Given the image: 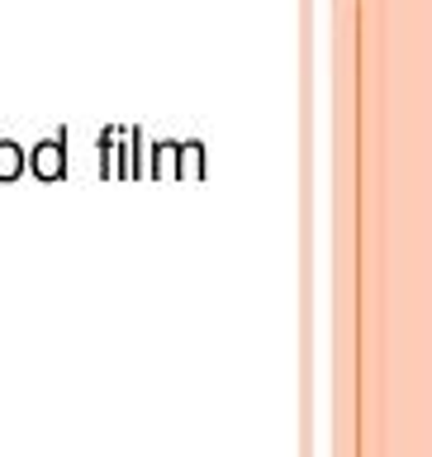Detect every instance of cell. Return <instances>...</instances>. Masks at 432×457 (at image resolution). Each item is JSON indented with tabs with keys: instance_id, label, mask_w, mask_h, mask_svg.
Segmentation results:
<instances>
[{
	"instance_id": "1",
	"label": "cell",
	"mask_w": 432,
	"mask_h": 457,
	"mask_svg": "<svg viewBox=\"0 0 432 457\" xmlns=\"http://www.w3.org/2000/svg\"><path fill=\"white\" fill-rule=\"evenodd\" d=\"M24 171H34L38 181H62L67 177V129H57L53 138H38L34 148H24Z\"/></svg>"
},
{
	"instance_id": "4",
	"label": "cell",
	"mask_w": 432,
	"mask_h": 457,
	"mask_svg": "<svg viewBox=\"0 0 432 457\" xmlns=\"http://www.w3.org/2000/svg\"><path fill=\"white\" fill-rule=\"evenodd\" d=\"M119 138H124V129H119V124L100 129L95 157H100V177H105V181H114V153H119Z\"/></svg>"
},
{
	"instance_id": "6",
	"label": "cell",
	"mask_w": 432,
	"mask_h": 457,
	"mask_svg": "<svg viewBox=\"0 0 432 457\" xmlns=\"http://www.w3.org/2000/svg\"><path fill=\"white\" fill-rule=\"evenodd\" d=\"M167 162H176V143H152V162L148 167H143V177H162V171H167Z\"/></svg>"
},
{
	"instance_id": "3",
	"label": "cell",
	"mask_w": 432,
	"mask_h": 457,
	"mask_svg": "<svg viewBox=\"0 0 432 457\" xmlns=\"http://www.w3.org/2000/svg\"><path fill=\"white\" fill-rule=\"evenodd\" d=\"M205 171H209V162H205V143H200V138L176 143V162H171V177H191V181H200Z\"/></svg>"
},
{
	"instance_id": "5",
	"label": "cell",
	"mask_w": 432,
	"mask_h": 457,
	"mask_svg": "<svg viewBox=\"0 0 432 457\" xmlns=\"http://www.w3.org/2000/svg\"><path fill=\"white\" fill-rule=\"evenodd\" d=\"M24 177V148L20 138H0V181H20Z\"/></svg>"
},
{
	"instance_id": "2",
	"label": "cell",
	"mask_w": 432,
	"mask_h": 457,
	"mask_svg": "<svg viewBox=\"0 0 432 457\" xmlns=\"http://www.w3.org/2000/svg\"><path fill=\"white\" fill-rule=\"evenodd\" d=\"M143 177V124L124 129V148L114 153V181H138Z\"/></svg>"
}]
</instances>
